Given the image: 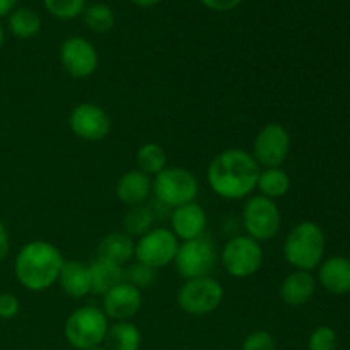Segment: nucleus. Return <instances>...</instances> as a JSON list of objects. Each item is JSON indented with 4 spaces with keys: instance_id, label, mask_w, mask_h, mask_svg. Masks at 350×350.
I'll return each instance as SVG.
<instances>
[{
    "instance_id": "1",
    "label": "nucleus",
    "mask_w": 350,
    "mask_h": 350,
    "mask_svg": "<svg viewBox=\"0 0 350 350\" xmlns=\"http://www.w3.org/2000/svg\"><path fill=\"white\" fill-rule=\"evenodd\" d=\"M260 164L250 152L228 149L212 159L207 180L215 195L228 200H241L256 188Z\"/></svg>"
},
{
    "instance_id": "2",
    "label": "nucleus",
    "mask_w": 350,
    "mask_h": 350,
    "mask_svg": "<svg viewBox=\"0 0 350 350\" xmlns=\"http://www.w3.org/2000/svg\"><path fill=\"white\" fill-rule=\"evenodd\" d=\"M64 256L48 241H31L16 258V277L21 286L33 293H41L58 280L64 267Z\"/></svg>"
},
{
    "instance_id": "3",
    "label": "nucleus",
    "mask_w": 350,
    "mask_h": 350,
    "mask_svg": "<svg viewBox=\"0 0 350 350\" xmlns=\"http://www.w3.org/2000/svg\"><path fill=\"white\" fill-rule=\"evenodd\" d=\"M325 232L314 222H301L287 234L284 256L296 270L311 272L321 263L325 255Z\"/></svg>"
},
{
    "instance_id": "4",
    "label": "nucleus",
    "mask_w": 350,
    "mask_h": 350,
    "mask_svg": "<svg viewBox=\"0 0 350 350\" xmlns=\"http://www.w3.org/2000/svg\"><path fill=\"white\" fill-rule=\"evenodd\" d=\"M108 317L105 311L92 306L75 310L65 321V337L72 347L89 350L99 347L105 342L108 332Z\"/></svg>"
},
{
    "instance_id": "5",
    "label": "nucleus",
    "mask_w": 350,
    "mask_h": 350,
    "mask_svg": "<svg viewBox=\"0 0 350 350\" xmlns=\"http://www.w3.org/2000/svg\"><path fill=\"white\" fill-rule=\"evenodd\" d=\"M156 200L164 207L176 208L195 202L198 193V181L191 171L185 167H166L156 174L152 181Z\"/></svg>"
},
{
    "instance_id": "6",
    "label": "nucleus",
    "mask_w": 350,
    "mask_h": 350,
    "mask_svg": "<svg viewBox=\"0 0 350 350\" xmlns=\"http://www.w3.org/2000/svg\"><path fill=\"white\" fill-rule=\"evenodd\" d=\"M224 299L222 286L211 275L188 279L178 291V306L188 314L204 317L221 306Z\"/></svg>"
},
{
    "instance_id": "7",
    "label": "nucleus",
    "mask_w": 350,
    "mask_h": 350,
    "mask_svg": "<svg viewBox=\"0 0 350 350\" xmlns=\"http://www.w3.org/2000/svg\"><path fill=\"white\" fill-rule=\"evenodd\" d=\"M174 263H176L180 275L187 280L211 275L217 263L214 241L207 234H202L200 238L190 239V241H183L178 246Z\"/></svg>"
},
{
    "instance_id": "8",
    "label": "nucleus",
    "mask_w": 350,
    "mask_h": 350,
    "mask_svg": "<svg viewBox=\"0 0 350 350\" xmlns=\"http://www.w3.org/2000/svg\"><path fill=\"white\" fill-rule=\"evenodd\" d=\"M221 260L229 275L236 279H248L262 267V246L250 236H234L226 243Z\"/></svg>"
},
{
    "instance_id": "9",
    "label": "nucleus",
    "mask_w": 350,
    "mask_h": 350,
    "mask_svg": "<svg viewBox=\"0 0 350 350\" xmlns=\"http://www.w3.org/2000/svg\"><path fill=\"white\" fill-rule=\"evenodd\" d=\"M243 226L246 236L255 241H267L280 229V211L277 204L263 195L252 197L243 208Z\"/></svg>"
},
{
    "instance_id": "10",
    "label": "nucleus",
    "mask_w": 350,
    "mask_h": 350,
    "mask_svg": "<svg viewBox=\"0 0 350 350\" xmlns=\"http://www.w3.org/2000/svg\"><path fill=\"white\" fill-rule=\"evenodd\" d=\"M178 238L166 228L150 229L135 245L137 262L157 270L174 262L178 253Z\"/></svg>"
},
{
    "instance_id": "11",
    "label": "nucleus",
    "mask_w": 350,
    "mask_h": 350,
    "mask_svg": "<svg viewBox=\"0 0 350 350\" xmlns=\"http://www.w3.org/2000/svg\"><path fill=\"white\" fill-rule=\"evenodd\" d=\"M291 152V135L279 123H269L256 135L253 154L256 163L265 167H280Z\"/></svg>"
},
{
    "instance_id": "12",
    "label": "nucleus",
    "mask_w": 350,
    "mask_h": 350,
    "mask_svg": "<svg viewBox=\"0 0 350 350\" xmlns=\"http://www.w3.org/2000/svg\"><path fill=\"white\" fill-rule=\"evenodd\" d=\"M70 130L79 139L88 142H99L106 139L111 130V120L108 113L98 105L92 103H82L75 106L70 113Z\"/></svg>"
},
{
    "instance_id": "13",
    "label": "nucleus",
    "mask_w": 350,
    "mask_h": 350,
    "mask_svg": "<svg viewBox=\"0 0 350 350\" xmlns=\"http://www.w3.org/2000/svg\"><path fill=\"white\" fill-rule=\"evenodd\" d=\"M60 62L65 70L75 79H85L98 68V51L88 40L72 36L60 48Z\"/></svg>"
},
{
    "instance_id": "14",
    "label": "nucleus",
    "mask_w": 350,
    "mask_h": 350,
    "mask_svg": "<svg viewBox=\"0 0 350 350\" xmlns=\"http://www.w3.org/2000/svg\"><path fill=\"white\" fill-rule=\"evenodd\" d=\"M142 306V293L132 284L122 282L105 294L103 308L108 318L116 321H129Z\"/></svg>"
},
{
    "instance_id": "15",
    "label": "nucleus",
    "mask_w": 350,
    "mask_h": 350,
    "mask_svg": "<svg viewBox=\"0 0 350 350\" xmlns=\"http://www.w3.org/2000/svg\"><path fill=\"white\" fill-rule=\"evenodd\" d=\"M171 226H173V232L176 238L190 241V239L200 238L202 234H205L207 214L197 202H190V204L173 208Z\"/></svg>"
},
{
    "instance_id": "16",
    "label": "nucleus",
    "mask_w": 350,
    "mask_h": 350,
    "mask_svg": "<svg viewBox=\"0 0 350 350\" xmlns=\"http://www.w3.org/2000/svg\"><path fill=\"white\" fill-rule=\"evenodd\" d=\"M152 191V181L140 170L126 171L116 183V197L129 207L144 204Z\"/></svg>"
},
{
    "instance_id": "17",
    "label": "nucleus",
    "mask_w": 350,
    "mask_h": 350,
    "mask_svg": "<svg viewBox=\"0 0 350 350\" xmlns=\"http://www.w3.org/2000/svg\"><path fill=\"white\" fill-rule=\"evenodd\" d=\"M317 291V279L311 272L296 270L284 279L280 286V299L289 306H303L310 303Z\"/></svg>"
},
{
    "instance_id": "18",
    "label": "nucleus",
    "mask_w": 350,
    "mask_h": 350,
    "mask_svg": "<svg viewBox=\"0 0 350 350\" xmlns=\"http://www.w3.org/2000/svg\"><path fill=\"white\" fill-rule=\"evenodd\" d=\"M321 286L332 294L350 293V260L345 256H332L325 260L318 272Z\"/></svg>"
},
{
    "instance_id": "19",
    "label": "nucleus",
    "mask_w": 350,
    "mask_h": 350,
    "mask_svg": "<svg viewBox=\"0 0 350 350\" xmlns=\"http://www.w3.org/2000/svg\"><path fill=\"white\" fill-rule=\"evenodd\" d=\"M57 282H60L62 291L67 296L84 297L91 293V275H89V265L81 262H64Z\"/></svg>"
},
{
    "instance_id": "20",
    "label": "nucleus",
    "mask_w": 350,
    "mask_h": 350,
    "mask_svg": "<svg viewBox=\"0 0 350 350\" xmlns=\"http://www.w3.org/2000/svg\"><path fill=\"white\" fill-rule=\"evenodd\" d=\"M89 275H91V293L99 294V296H105L113 287L125 282L123 267L103 258H96L89 265Z\"/></svg>"
},
{
    "instance_id": "21",
    "label": "nucleus",
    "mask_w": 350,
    "mask_h": 350,
    "mask_svg": "<svg viewBox=\"0 0 350 350\" xmlns=\"http://www.w3.org/2000/svg\"><path fill=\"white\" fill-rule=\"evenodd\" d=\"M133 255H135V243H133L132 236H129L126 232H111V234L105 236L98 245V258L118 263L122 267L130 262Z\"/></svg>"
},
{
    "instance_id": "22",
    "label": "nucleus",
    "mask_w": 350,
    "mask_h": 350,
    "mask_svg": "<svg viewBox=\"0 0 350 350\" xmlns=\"http://www.w3.org/2000/svg\"><path fill=\"white\" fill-rule=\"evenodd\" d=\"M106 350H139L142 335L130 321H116L106 332Z\"/></svg>"
},
{
    "instance_id": "23",
    "label": "nucleus",
    "mask_w": 350,
    "mask_h": 350,
    "mask_svg": "<svg viewBox=\"0 0 350 350\" xmlns=\"http://www.w3.org/2000/svg\"><path fill=\"white\" fill-rule=\"evenodd\" d=\"M256 188L260 190V195L275 200L289 191L291 178L282 167H265V171H260Z\"/></svg>"
},
{
    "instance_id": "24",
    "label": "nucleus",
    "mask_w": 350,
    "mask_h": 350,
    "mask_svg": "<svg viewBox=\"0 0 350 350\" xmlns=\"http://www.w3.org/2000/svg\"><path fill=\"white\" fill-rule=\"evenodd\" d=\"M9 27L14 36L21 38V40H31L40 33L41 17L27 7L14 9L9 17Z\"/></svg>"
},
{
    "instance_id": "25",
    "label": "nucleus",
    "mask_w": 350,
    "mask_h": 350,
    "mask_svg": "<svg viewBox=\"0 0 350 350\" xmlns=\"http://www.w3.org/2000/svg\"><path fill=\"white\" fill-rule=\"evenodd\" d=\"M154 219H156V214H154V208L149 207V205H135V207H130V211L126 212L125 221H123V228H125V232L129 236H140L142 238L144 234L152 229Z\"/></svg>"
},
{
    "instance_id": "26",
    "label": "nucleus",
    "mask_w": 350,
    "mask_h": 350,
    "mask_svg": "<svg viewBox=\"0 0 350 350\" xmlns=\"http://www.w3.org/2000/svg\"><path fill=\"white\" fill-rule=\"evenodd\" d=\"M137 164H139V170L142 173L149 174H159L161 171L166 170L167 164V156L164 152L163 147L159 144H144L139 150H137Z\"/></svg>"
},
{
    "instance_id": "27",
    "label": "nucleus",
    "mask_w": 350,
    "mask_h": 350,
    "mask_svg": "<svg viewBox=\"0 0 350 350\" xmlns=\"http://www.w3.org/2000/svg\"><path fill=\"white\" fill-rule=\"evenodd\" d=\"M84 21L94 33H108L115 26V14L105 3H92L85 9Z\"/></svg>"
},
{
    "instance_id": "28",
    "label": "nucleus",
    "mask_w": 350,
    "mask_h": 350,
    "mask_svg": "<svg viewBox=\"0 0 350 350\" xmlns=\"http://www.w3.org/2000/svg\"><path fill=\"white\" fill-rule=\"evenodd\" d=\"M51 16L58 19H74L84 12L85 0H43Z\"/></svg>"
},
{
    "instance_id": "29",
    "label": "nucleus",
    "mask_w": 350,
    "mask_h": 350,
    "mask_svg": "<svg viewBox=\"0 0 350 350\" xmlns=\"http://www.w3.org/2000/svg\"><path fill=\"white\" fill-rule=\"evenodd\" d=\"M156 270L144 265V263L140 262H135L133 265H130L129 269L125 270V282L132 284V286L137 287L139 291L152 286V284L156 282Z\"/></svg>"
},
{
    "instance_id": "30",
    "label": "nucleus",
    "mask_w": 350,
    "mask_h": 350,
    "mask_svg": "<svg viewBox=\"0 0 350 350\" xmlns=\"http://www.w3.org/2000/svg\"><path fill=\"white\" fill-rule=\"evenodd\" d=\"M337 334L330 327H318L311 334L308 349L310 350H337Z\"/></svg>"
},
{
    "instance_id": "31",
    "label": "nucleus",
    "mask_w": 350,
    "mask_h": 350,
    "mask_svg": "<svg viewBox=\"0 0 350 350\" xmlns=\"http://www.w3.org/2000/svg\"><path fill=\"white\" fill-rule=\"evenodd\" d=\"M243 350H277L275 338L269 334V332H253L246 337Z\"/></svg>"
},
{
    "instance_id": "32",
    "label": "nucleus",
    "mask_w": 350,
    "mask_h": 350,
    "mask_svg": "<svg viewBox=\"0 0 350 350\" xmlns=\"http://www.w3.org/2000/svg\"><path fill=\"white\" fill-rule=\"evenodd\" d=\"M19 299L14 294L3 293L0 294V318L3 320H10V318L17 317L19 313Z\"/></svg>"
},
{
    "instance_id": "33",
    "label": "nucleus",
    "mask_w": 350,
    "mask_h": 350,
    "mask_svg": "<svg viewBox=\"0 0 350 350\" xmlns=\"http://www.w3.org/2000/svg\"><path fill=\"white\" fill-rule=\"evenodd\" d=\"M207 9L215 10V12H229L236 9L243 0H200Z\"/></svg>"
},
{
    "instance_id": "34",
    "label": "nucleus",
    "mask_w": 350,
    "mask_h": 350,
    "mask_svg": "<svg viewBox=\"0 0 350 350\" xmlns=\"http://www.w3.org/2000/svg\"><path fill=\"white\" fill-rule=\"evenodd\" d=\"M9 248H10V239H9V232H7L5 224L0 219V262L5 260V256L9 255Z\"/></svg>"
},
{
    "instance_id": "35",
    "label": "nucleus",
    "mask_w": 350,
    "mask_h": 350,
    "mask_svg": "<svg viewBox=\"0 0 350 350\" xmlns=\"http://www.w3.org/2000/svg\"><path fill=\"white\" fill-rule=\"evenodd\" d=\"M16 3L17 0H0V17L12 12V10L16 9Z\"/></svg>"
},
{
    "instance_id": "36",
    "label": "nucleus",
    "mask_w": 350,
    "mask_h": 350,
    "mask_svg": "<svg viewBox=\"0 0 350 350\" xmlns=\"http://www.w3.org/2000/svg\"><path fill=\"white\" fill-rule=\"evenodd\" d=\"M130 2H133L139 7H154L156 3H159L161 0H130Z\"/></svg>"
},
{
    "instance_id": "37",
    "label": "nucleus",
    "mask_w": 350,
    "mask_h": 350,
    "mask_svg": "<svg viewBox=\"0 0 350 350\" xmlns=\"http://www.w3.org/2000/svg\"><path fill=\"white\" fill-rule=\"evenodd\" d=\"M2 43H3V29L2 26H0V46H2Z\"/></svg>"
},
{
    "instance_id": "38",
    "label": "nucleus",
    "mask_w": 350,
    "mask_h": 350,
    "mask_svg": "<svg viewBox=\"0 0 350 350\" xmlns=\"http://www.w3.org/2000/svg\"><path fill=\"white\" fill-rule=\"evenodd\" d=\"M89 350H106V349H101V347H94V349H89Z\"/></svg>"
}]
</instances>
